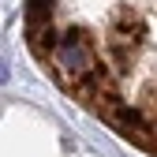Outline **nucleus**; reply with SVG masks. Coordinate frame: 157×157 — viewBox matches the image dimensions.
Returning a JSON list of instances; mask_svg holds the SVG:
<instances>
[{
	"label": "nucleus",
	"mask_w": 157,
	"mask_h": 157,
	"mask_svg": "<svg viewBox=\"0 0 157 157\" xmlns=\"http://www.w3.org/2000/svg\"><path fill=\"white\" fill-rule=\"evenodd\" d=\"M101 56H97V45H94V37L82 30V26H67L60 30V37H56V49L49 56V67L52 75L64 82V90H78L86 82V78H94L97 71H101Z\"/></svg>",
	"instance_id": "f257e3e1"
}]
</instances>
